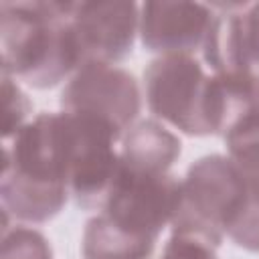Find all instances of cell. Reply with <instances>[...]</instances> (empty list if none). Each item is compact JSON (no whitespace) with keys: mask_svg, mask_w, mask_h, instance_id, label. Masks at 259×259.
<instances>
[{"mask_svg":"<svg viewBox=\"0 0 259 259\" xmlns=\"http://www.w3.org/2000/svg\"><path fill=\"white\" fill-rule=\"evenodd\" d=\"M249 194L245 172L225 156H206L190 166L182 182L180 208L172 221L174 233L219 247Z\"/></svg>","mask_w":259,"mask_h":259,"instance_id":"1","label":"cell"},{"mask_svg":"<svg viewBox=\"0 0 259 259\" xmlns=\"http://www.w3.org/2000/svg\"><path fill=\"white\" fill-rule=\"evenodd\" d=\"M182 198V182L168 172H136L125 164L101 212L117 227L146 239H158L174 221Z\"/></svg>","mask_w":259,"mask_h":259,"instance_id":"2","label":"cell"},{"mask_svg":"<svg viewBox=\"0 0 259 259\" xmlns=\"http://www.w3.org/2000/svg\"><path fill=\"white\" fill-rule=\"evenodd\" d=\"M61 103L65 111L99 115L123 134L140 113V87L121 67L87 63L69 79Z\"/></svg>","mask_w":259,"mask_h":259,"instance_id":"3","label":"cell"},{"mask_svg":"<svg viewBox=\"0 0 259 259\" xmlns=\"http://www.w3.org/2000/svg\"><path fill=\"white\" fill-rule=\"evenodd\" d=\"M71 24L87 63L113 65L132 53L140 30V6L134 2H77Z\"/></svg>","mask_w":259,"mask_h":259,"instance_id":"4","label":"cell"},{"mask_svg":"<svg viewBox=\"0 0 259 259\" xmlns=\"http://www.w3.org/2000/svg\"><path fill=\"white\" fill-rule=\"evenodd\" d=\"M214 12L200 2H146L140 6V36L148 51L190 55L202 49Z\"/></svg>","mask_w":259,"mask_h":259,"instance_id":"5","label":"cell"},{"mask_svg":"<svg viewBox=\"0 0 259 259\" xmlns=\"http://www.w3.org/2000/svg\"><path fill=\"white\" fill-rule=\"evenodd\" d=\"M121 162L136 172H166L180 156V140L156 121H142L130 127Z\"/></svg>","mask_w":259,"mask_h":259,"instance_id":"6","label":"cell"},{"mask_svg":"<svg viewBox=\"0 0 259 259\" xmlns=\"http://www.w3.org/2000/svg\"><path fill=\"white\" fill-rule=\"evenodd\" d=\"M154 247V239L138 237L117 227L103 212L87 223L83 235L85 259H150Z\"/></svg>","mask_w":259,"mask_h":259,"instance_id":"7","label":"cell"},{"mask_svg":"<svg viewBox=\"0 0 259 259\" xmlns=\"http://www.w3.org/2000/svg\"><path fill=\"white\" fill-rule=\"evenodd\" d=\"M229 158L247 178L259 180V91L255 101L225 132Z\"/></svg>","mask_w":259,"mask_h":259,"instance_id":"8","label":"cell"},{"mask_svg":"<svg viewBox=\"0 0 259 259\" xmlns=\"http://www.w3.org/2000/svg\"><path fill=\"white\" fill-rule=\"evenodd\" d=\"M160 259H219V257L214 255L212 245L198 241L194 237L174 233L172 239L166 243Z\"/></svg>","mask_w":259,"mask_h":259,"instance_id":"9","label":"cell"},{"mask_svg":"<svg viewBox=\"0 0 259 259\" xmlns=\"http://www.w3.org/2000/svg\"><path fill=\"white\" fill-rule=\"evenodd\" d=\"M241 26L249 67L255 77H259V4H245L241 12Z\"/></svg>","mask_w":259,"mask_h":259,"instance_id":"10","label":"cell"}]
</instances>
